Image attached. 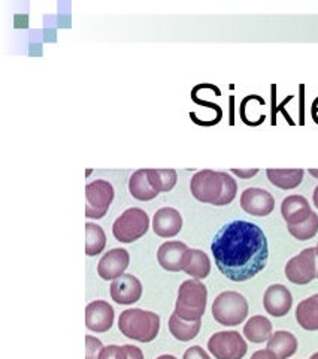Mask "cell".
Wrapping results in <instances>:
<instances>
[{
    "instance_id": "obj_1",
    "label": "cell",
    "mask_w": 318,
    "mask_h": 359,
    "mask_svg": "<svg viewBox=\"0 0 318 359\" xmlns=\"http://www.w3.org/2000/svg\"><path fill=\"white\" fill-rule=\"evenodd\" d=\"M211 252L217 268L232 282H247L266 266L269 245L256 223L233 220L215 235Z\"/></svg>"
},
{
    "instance_id": "obj_2",
    "label": "cell",
    "mask_w": 318,
    "mask_h": 359,
    "mask_svg": "<svg viewBox=\"0 0 318 359\" xmlns=\"http://www.w3.org/2000/svg\"><path fill=\"white\" fill-rule=\"evenodd\" d=\"M190 190L191 195L203 204L223 207L235 199L237 184L227 172L203 170L193 175Z\"/></svg>"
},
{
    "instance_id": "obj_3",
    "label": "cell",
    "mask_w": 318,
    "mask_h": 359,
    "mask_svg": "<svg viewBox=\"0 0 318 359\" xmlns=\"http://www.w3.org/2000/svg\"><path fill=\"white\" fill-rule=\"evenodd\" d=\"M118 328L127 339L150 343L155 339L158 330H160V318L153 311L129 309L120 314Z\"/></svg>"
},
{
    "instance_id": "obj_4",
    "label": "cell",
    "mask_w": 318,
    "mask_h": 359,
    "mask_svg": "<svg viewBox=\"0 0 318 359\" xmlns=\"http://www.w3.org/2000/svg\"><path fill=\"white\" fill-rule=\"evenodd\" d=\"M208 290L199 280H186L179 286L178 299L175 304V314L184 320H200L207 310Z\"/></svg>"
},
{
    "instance_id": "obj_5",
    "label": "cell",
    "mask_w": 318,
    "mask_h": 359,
    "mask_svg": "<svg viewBox=\"0 0 318 359\" xmlns=\"http://www.w3.org/2000/svg\"><path fill=\"white\" fill-rule=\"evenodd\" d=\"M212 316L224 327H236L248 316V302L244 295L227 290L214 299Z\"/></svg>"
},
{
    "instance_id": "obj_6",
    "label": "cell",
    "mask_w": 318,
    "mask_h": 359,
    "mask_svg": "<svg viewBox=\"0 0 318 359\" xmlns=\"http://www.w3.org/2000/svg\"><path fill=\"white\" fill-rule=\"evenodd\" d=\"M150 228V217L141 208H129L113 222L112 233L120 243H134L142 238Z\"/></svg>"
},
{
    "instance_id": "obj_7",
    "label": "cell",
    "mask_w": 318,
    "mask_h": 359,
    "mask_svg": "<svg viewBox=\"0 0 318 359\" xmlns=\"http://www.w3.org/2000/svg\"><path fill=\"white\" fill-rule=\"evenodd\" d=\"M208 349L215 359H242L248 351V346L240 332L221 331L211 337Z\"/></svg>"
},
{
    "instance_id": "obj_8",
    "label": "cell",
    "mask_w": 318,
    "mask_h": 359,
    "mask_svg": "<svg viewBox=\"0 0 318 359\" xmlns=\"http://www.w3.org/2000/svg\"><path fill=\"white\" fill-rule=\"evenodd\" d=\"M113 187L106 180H95L85 187V217L102 219L104 217L113 201Z\"/></svg>"
},
{
    "instance_id": "obj_9",
    "label": "cell",
    "mask_w": 318,
    "mask_h": 359,
    "mask_svg": "<svg viewBox=\"0 0 318 359\" xmlns=\"http://www.w3.org/2000/svg\"><path fill=\"white\" fill-rule=\"evenodd\" d=\"M317 249L302 250L286 265V276L294 285H308L317 278Z\"/></svg>"
},
{
    "instance_id": "obj_10",
    "label": "cell",
    "mask_w": 318,
    "mask_h": 359,
    "mask_svg": "<svg viewBox=\"0 0 318 359\" xmlns=\"http://www.w3.org/2000/svg\"><path fill=\"white\" fill-rule=\"evenodd\" d=\"M190 249L181 241H166L157 250V261L166 271H184L188 262Z\"/></svg>"
},
{
    "instance_id": "obj_11",
    "label": "cell",
    "mask_w": 318,
    "mask_h": 359,
    "mask_svg": "<svg viewBox=\"0 0 318 359\" xmlns=\"http://www.w3.org/2000/svg\"><path fill=\"white\" fill-rule=\"evenodd\" d=\"M241 207L248 215L265 217L274 211L275 199L265 189L249 187L245 189L241 195Z\"/></svg>"
},
{
    "instance_id": "obj_12",
    "label": "cell",
    "mask_w": 318,
    "mask_h": 359,
    "mask_svg": "<svg viewBox=\"0 0 318 359\" xmlns=\"http://www.w3.org/2000/svg\"><path fill=\"white\" fill-rule=\"evenodd\" d=\"M142 297V285L132 274H123L111 285V298L121 306H130Z\"/></svg>"
},
{
    "instance_id": "obj_13",
    "label": "cell",
    "mask_w": 318,
    "mask_h": 359,
    "mask_svg": "<svg viewBox=\"0 0 318 359\" xmlns=\"http://www.w3.org/2000/svg\"><path fill=\"white\" fill-rule=\"evenodd\" d=\"M130 264L129 252L124 249H112L106 252L97 265V273L104 280H116L121 277Z\"/></svg>"
},
{
    "instance_id": "obj_14",
    "label": "cell",
    "mask_w": 318,
    "mask_h": 359,
    "mask_svg": "<svg viewBox=\"0 0 318 359\" xmlns=\"http://www.w3.org/2000/svg\"><path fill=\"white\" fill-rule=\"evenodd\" d=\"M113 323V309L106 301H93L85 309V325L93 332H106Z\"/></svg>"
},
{
    "instance_id": "obj_15",
    "label": "cell",
    "mask_w": 318,
    "mask_h": 359,
    "mask_svg": "<svg viewBox=\"0 0 318 359\" xmlns=\"http://www.w3.org/2000/svg\"><path fill=\"white\" fill-rule=\"evenodd\" d=\"M263 306L270 316L282 318L290 311L293 306V297L286 286L272 285L265 292Z\"/></svg>"
},
{
    "instance_id": "obj_16",
    "label": "cell",
    "mask_w": 318,
    "mask_h": 359,
    "mask_svg": "<svg viewBox=\"0 0 318 359\" xmlns=\"http://www.w3.org/2000/svg\"><path fill=\"white\" fill-rule=\"evenodd\" d=\"M183 228V217L179 211L172 207L157 210L153 219V229L162 238H172Z\"/></svg>"
},
{
    "instance_id": "obj_17",
    "label": "cell",
    "mask_w": 318,
    "mask_h": 359,
    "mask_svg": "<svg viewBox=\"0 0 318 359\" xmlns=\"http://www.w3.org/2000/svg\"><path fill=\"white\" fill-rule=\"evenodd\" d=\"M312 212L314 211L310 202L300 195L287 196L281 204V215L289 226H294V224H300L305 220H308Z\"/></svg>"
},
{
    "instance_id": "obj_18",
    "label": "cell",
    "mask_w": 318,
    "mask_h": 359,
    "mask_svg": "<svg viewBox=\"0 0 318 359\" xmlns=\"http://www.w3.org/2000/svg\"><path fill=\"white\" fill-rule=\"evenodd\" d=\"M268 351L274 353L277 359H289L298 351V339L289 331H277L268 341Z\"/></svg>"
},
{
    "instance_id": "obj_19",
    "label": "cell",
    "mask_w": 318,
    "mask_h": 359,
    "mask_svg": "<svg viewBox=\"0 0 318 359\" xmlns=\"http://www.w3.org/2000/svg\"><path fill=\"white\" fill-rule=\"evenodd\" d=\"M296 320L306 331H318V294L300 302L296 309Z\"/></svg>"
},
{
    "instance_id": "obj_20",
    "label": "cell",
    "mask_w": 318,
    "mask_h": 359,
    "mask_svg": "<svg viewBox=\"0 0 318 359\" xmlns=\"http://www.w3.org/2000/svg\"><path fill=\"white\" fill-rule=\"evenodd\" d=\"M129 192L138 201H151L158 195L148 180V170H139L132 174L129 180Z\"/></svg>"
},
{
    "instance_id": "obj_21",
    "label": "cell",
    "mask_w": 318,
    "mask_h": 359,
    "mask_svg": "<svg viewBox=\"0 0 318 359\" xmlns=\"http://www.w3.org/2000/svg\"><path fill=\"white\" fill-rule=\"evenodd\" d=\"M244 335L251 343L269 341L272 337V323L265 316H253L245 323Z\"/></svg>"
},
{
    "instance_id": "obj_22",
    "label": "cell",
    "mask_w": 318,
    "mask_h": 359,
    "mask_svg": "<svg viewBox=\"0 0 318 359\" xmlns=\"http://www.w3.org/2000/svg\"><path fill=\"white\" fill-rule=\"evenodd\" d=\"M303 170H268L266 175L269 182L282 189V190H291L296 189L303 180Z\"/></svg>"
},
{
    "instance_id": "obj_23",
    "label": "cell",
    "mask_w": 318,
    "mask_h": 359,
    "mask_svg": "<svg viewBox=\"0 0 318 359\" xmlns=\"http://www.w3.org/2000/svg\"><path fill=\"white\" fill-rule=\"evenodd\" d=\"M200 320H184L178 318L177 314L174 313L172 316L169 319V331L172 334L177 340L179 341H190L195 339V337L199 334L200 331Z\"/></svg>"
},
{
    "instance_id": "obj_24",
    "label": "cell",
    "mask_w": 318,
    "mask_h": 359,
    "mask_svg": "<svg viewBox=\"0 0 318 359\" xmlns=\"http://www.w3.org/2000/svg\"><path fill=\"white\" fill-rule=\"evenodd\" d=\"M184 271L186 274L195 277L196 280L207 278L211 273V262L208 255L198 249H190L188 262L184 268Z\"/></svg>"
},
{
    "instance_id": "obj_25",
    "label": "cell",
    "mask_w": 318,
    "mask_h": 359,
    "mask_svg": "<svg viewBox=\"0 0 318 359\" xmlns=\"http://www.w3.org/2000/svg\"><path fill=\"white\" fill-rule=\"evenodd\" d=\"M106 235L99 224L87 223L85 224V253L87 256H97L105 250Z\"/></svg>"
},
{
    "instance_id": "obj_26",
    "label": "cell",
    "mask_w": 318,
    "mask_h": 359,
    "mask_svg": "<svg viewBox=\"0 0 318 359\" xmlns=\"http://www.w3.org/2000/svg\"><path fill=\"white\" fill-rule=\"evenodd\" d=\"M148 180L157 194H163L175 187L178 175L175 170H148Z\"/></svg>"
},
{
    "instance_id": "obj_27",
    "label": "cell",
    "mask_w": 318,
    "mask_h": 359,
    "mask_svg": "<svg viewBox=\"0 0 318 359\" xmlns=\"http://www.w3.org/2000/svg\"><path fill=\"white\" fill-rule=\"evenodd\" d=\"M99 359H144V353L139 347L132 344L124 346H106L100 353Z\"/></svg>"
},
{
    "instance_id": "obj_28",
    "label": "cell",
    "mask_w": 318,
    "mask_h": 359,
    "mask_svg": "<svg viewBox=\"0 0 318 359\" xmlns=\"http://www.w3.org/2000/svg\"><path fill=\"white\" fill-rule=\"evenodd\" d=\"M289 232L294 238L299 241H306L314 238L318 232V216L317 212H312L308 220H305L300 224H294V226H289Z\"/></svg>"
},
{
    "instance_id": "obj_29",
    "label": "cell",
    "mask_w": 318,
    "mask_h": 359,
    "mask_svg": "<svg viewBox=\"0 0 318 359\" xmlns=\"http://www.w3.org/2000/svg\"><path fill=\"white\" fill-rule=\"evenodd\" d=\"M85 343H87L85 359H99L102 351H104V344H102V341L99 339H96V337L87 335Z\"/></svg>"
},
{
    "instance_id": "obj_30",
    "label": "cell",
    "mask_w": 318,
    "mask_h": 359,
    "mask_svg": "<svg viewBox=\"0 0 318 359\" xmlns=\"http://www.w3.org/2000/svg\"><path fill=\"white\" fill-rule=\"evenodd\" d=\"M184 359H211V358L200 346H193L186 351Z\"/></svg>"
},
{
    "instance_id": "obj_31",
    "label": "cell",
    "mask_w": 318,
    "mask_h": 359,
    "mask_svg": "<svg viewBox=\"0 0 318 359\" xmlns=\"http://www.w3.org/2000/svg\"><path fill=\"white\" fill-rule=\"evenodd\" d=\"M251 359H277V356L272 353L270 351H268V349H263V351H257L253 356H251Z\"/></svg>"
},
{
    "instance_id": "obj_32",
    "label": "cell",
    "mask_w": 318,
    "mask_h": 359,
    "mask_svg": "<svg viewBox=\"0 0 318 359\" xmlns=\"http://www.w3.org/2000/svg\"><path fill=\"white\" fill-rule=\"evenodd\" d=\"M232 172L241 178H251L258 172V170H232Z\"/></svg>"
},
{
    "instance_id": "obj_33",
    "label": "cell",
    "mask_w": 318,
    "mask_h": 359,
    "mask_svg": "<svg viewBox=\"0 0 318 359\" xmlns=\"http://www.w3.org/2000/svg\"><path fill=\"white\" fill-rule=\"evenodd\" d=\"M315 116H318V99H315L312 104V117H315Z\"/></svg>"
},
{
    "instance_id": "obj_34",
    "label": "cell",
    "mask_w": 318,
    "mask_h": 359,
    "mask_svg": "<svg viewBox=\"0 0 318 359\" xmlns=\"http://www.w3.org/2000/svg\"><path fill=\"white\" fill-rule=\"evenodd\" d=\"M312 201H314V205L318 208V186L314 190V195H312Z\"/></svg>"
},
{
    "instance_id": "obj_35",
    "label": "cell",
    "mask_w": 318,
    "mask_h": 359,
    "mask_svg": "<svg viewBox=\"0 0 318 359\" xmlns=\"http://www.w3.org/2000/svg\"><path fill=\"white\" fill-rule=\"evenodd\" d=\"M157 359H177L174 355H162V356H158Z\"/></svg>"
},
{
    "instance_id": "obj_36",
    "label": "cell",
    "mask_w": 318,
    "mask_h": 359,
    "mask_svg": "<svg viewBox=\"0 0 318 359\" xmlns=\"http://www.w3.org/2000/svg\"><path fill=\"white\" fill-rule=\"evenodd\" d=\"M310 174H311L312 177H317V178H318V170H310Z\"/></svg>"
},
{
    "instance_id": "obj_37",
    "label": "cell",
    "mask_w": 318,
    "mask_h": 359,
    "mask_svg": "<svg viewBox=\"0 0 318 359\" xmlns=\"http://www.w3.org/2000/svg\"><path fill=\"white\" fill-rule=\"evenodd\" d=\"M310 359H318V352H317V353H314V355H312Z\"/></svg>"
},
{
    "instance_id": "obj_38",
    "label": "cell",
    "mask_w": 318,
    "mask_h": 359,
    "mask_svg": "<svg viewBox=\"0 0 318 359\" xmlns=\"http://www.w3.org/2000/svg\"><path fill=\"white\" fill-rule=\"evenodd\" d=\"M315 249H317V256H318V244H317V247H315Z\"/></svg>"
},
{
    "instance_id": "obj_39",
    "label": "cell",
    "mask_w": 318,
    "mask_h": 359,
    "mask_svg": "<svg viewBox=\"0 0 318 359\" xmlns=\"http://www.w3.org/2000/svg\"><path fill=\"white\" fill-rule=\"evenodd\" d=\"M317 277H318V273H317Z\"/></svg>"
}]
</instances>
